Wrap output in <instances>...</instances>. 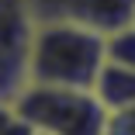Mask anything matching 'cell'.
I'll return each mask as SVG.
<instances>
[{"instance_id": "cell-8", "label": "cell", "mask_w": 135, "mask_h": 135, "mask_svg": "<svg viewBox=\"0 0 135 135\" xmlns=\"http://www.w3.org/2000/svg\"><path fill=\"white\" fill-rule=\"evenodd\" d=\"M0 135H35V128L14 107V100H0Z\"/></svg>"}, {"instance_id": "cell-9", "label": "cell", "mask_w": 135, "mask_h": 135, "mask_svg": "<svg viewBox=\"0 0 135 135\" xmlns=\"http://www.w3.org/2000/svg\"><path fill=\"white\" fill-rule=\"evenodd\" d=\"M132 21H135V17H132Z\"/></svg>"}, {"instance_id": "cell-1", "label": "cell", "mask_w": 135, "mask_h": 135, "mask_svg": "<svg viewBox=\"0 0 135 135\" xmlns=\"http://www.w3.org/2000/svg\"><path fill=\"white\" fill-rule=\"evenodd\" d=\"M104 66V35L80 24L49 21L35 24L31 35V83L49 87H94Z\"/></svg>"}, {"instance_id": "cell-5", "label": "cell", "mask_w": 135, "mask_h": 135, "mask_svg": "<svg viewBox=\"0 0 135 135\" xmlns=\"http://www.w3.org/2000/svg\"><path fill=\"white\" fill-rule=\"evenodd\" d=\"M90 90H94V97L104 104V111L128 107V104H135V69L104 62L100 73L94 76V87H90Z\"/></svg>"}, {"instance_id": "cell-4", "label": "cell", "mask_w": 135, "mask_h": 135, "mask_svg": "<svg viewBox=\"0 0 135 135\" xmlns=\"http://www.w3.org/2000/svg\"><path fill=\"white\" fill-rule=\"evenodd\" d=\"M35 24L62 21L107 35L111 28L135 17V0H21Z\"/></svg>"}, {"instance_id": "cell-7", "label": "cell", "mask_w": 135, "mask_h": 135, "mask_svg": "<svg viewBox=\"0 0 135 135\" xmlns=\"http://www.w3.org/2000/svg\"><path fill=\"white\" fill-rule=\"evenodd\" d=\"M100 135H135V104L114 107L104 114V132Z\"/></svg>"}, {"instance_id": "cell-2", "label": "cell", "mask_w": 135, "mask_h": 135, "mask_svg": "<svg viewBox=\"0 0 135 135\" xmlns=\"http://www.w3.org/2000/svg\"><path fill=\"white\" fill-rule=\"evenodd\" d=\"M14 107L35 128V135H100L104 132V104L90 87H49L28 83Z\"/></svg>"}, {"instance_id": "cell-3", "label": "cell", "mask_w": 135, "mask_h": 135, "mask_svg": "<svg viewBox=\"0 0 135 135\" xmlns=\"http://www.w3.org/2000/svg\"><path fill=\"white\" fill-rule=\"evenodd\" d=\"M31 35L35 21L21 0H0V100H14L31 83Z\"/></svg>"}, {"instance_id": "cell-6", "label": "cell", "mask_w": 135, "mask_h": 135, "mask_svg": "<svg viewBox=\"0 0 135 135\" xmlns=\"http://www.w3.org/2000/svg\"><path fill=\"white\" fill-rule=\"evenodd\" d=\"M104 62L135 69V21H125L104 35Z\"/></svg>"}]
</instances>
